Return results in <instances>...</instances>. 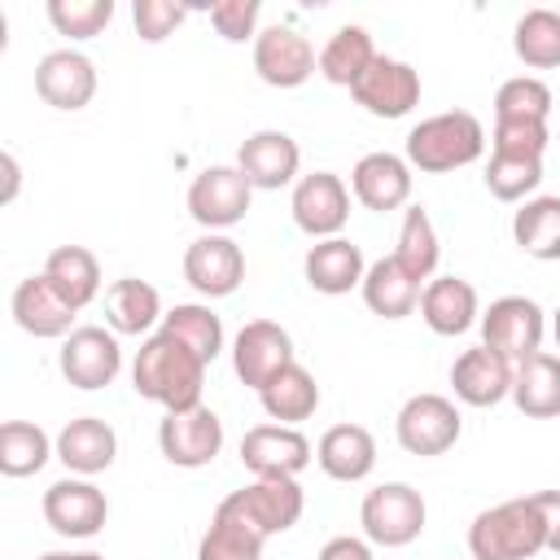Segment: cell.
I'll return each mask as SVG.
<instances>
[{
	"label": "cell",
	"instance_id": "obj_23",
	"mask_svg": "<svg viewBox=\"0 0 560 560\" xmlns=\"http://www.w3.org/2000/svg\"><path fill=\"white\" fill-rule=\"evenodd\" d=\"M420 319L438 332V337H459L468 332L481 311H477V289L459 276H433L420 289Z\"/></svg>",
	"mask_w": 560,
	"mask_h": 560
},
{
	"label": "cell",
	"instance_id": "obj_43",
	"mask_svg": "<svg viewBox=\"0 0 560 560\" xmlns=\"http://www.w3.org/2000/svg\"><path fill=\"white\" fill-rule=\"evenodd\" d=\"M188 18L184 4H171V0H136L131 4V22H136V35L144 44H162L166 35H175V26Z\"/></svg>",
	"mask_w": 560,
	"mask_h": 560
},
{
	"label": "cell",
	"instance_id": "obj_30",
	"mask_svg": "<svg viewBox=\"0 0 560 560\" xmlns=\"http://www.w3.org/2000/svg\"><path fill=\"white\" fill-rule=\"evenodd\" d=\"M359 289H363L368 311L381 315V319H402V315H411L420 306V284L394 262V254L389 258H376L368 267V276H363Z\"/></svg>",
	"mask_w": 560,
	"mask_h": 560
},
{
	"label": "cell",
	"instance_id": "obj_36",
	"mask_svg": "<svg viewBox=\"0 0 560 560\" xmlns=\"http://www.w3.org/2000/svg\"><path fill=\"white\" fill-rule=\"evenodd\" d=\"M48 455H57V442H48V433L31 420H4L0 424V472L4 477H31L48 464Z\"/></svg>",
	"mask_w": 560,
	"mask_h": 560
},
{
	"label": "cell",
	"instance_id": "obj_31",
	"mask_svg": "<svg viewBox=\"0 0 560 560\" xmlns=\"http://www.w3.org/2000/svg\"><path fill=\"white\" fill-rule=\"evenodd\" d=\"M258 398H262V411H267L276 424H302V420L315 416V407H319V385H315V376H311L302 363H289L280 376H271V381L258 389Z\"/></svg>",
	"mask_w": 560,
	"mask_h": 560
},
{
	"label": "cell",
	"instance_id": "obj_41",
	"mask_svg": "<svg viewBox=\"0 0 560 560\" xmlns=\"http://www.w3.org/2000/svg\"><path fill=\"white\" fill-rule=\"evenodd\" d=\"M109 18H114V0H48V22L57 26V35L70 39L101 35Z\"/></svg>",
	"mask_w": 560,
	"mask_h": 560
},
{
	"label": "cell",
	"instance_id": "obj_6",
	"mask_svg": "<svg viewBox=\"0 0 560 560\" xmlns=\"http://www.w3.org/2000/svg\"><path fill=\"white\" fill-rule=\"evenodd\" d=\"M223 503H228L245 525H254L262 538L293 529V525L302 521V508H306L298 477H254L249 486L232 490Z\"/></svg>",
	"mask_w": 560,
	"mask_h": 560
},
{
	"label": "cell",
	"instance_id": "obj_29",
	"mask_svg": "<svg viewBox=\"0 0 560 560\" xmlns=\"http://www.w3.org/2000/svg\"><path fill=\"white\" fill-rule=\"evenodd\" d=\"M44 276H48V284H52L74 311H83V306L101 293V262H96V254L83 249V245H57V249L48 254V262H44Z\"/></svg>",
	"mask_w": 560,
	"mask_h": 560
},
{
	"label": "cell",
	"instance_id": "obj_21",
	"mask_svg": "<svg viewBox=\"0 0 560 560\" xmlns=\"http://www.w3.org/2000/svg\"><path fill=\"white\" fill-rule=\"evenodd\" d=\"M350 188L359 197V206L385 214V210H402L411 201V166L398 153H363L350 171Z\"/></svg>",
	"mask_w": 560,
	"mask_h": 560
},
{
	"label": "cell",
	"instance_id": "obj_8",
	"mask_svg": "<svg viewBox=\"0 0 560 560\" xmlns=\"http://www.w3.org/2000/svg\"><path fill=\"white\" fill-rule=\"evenodd\" d=\"M249 179L241 175V166H206L192 184H188V214L201 228H232L249 214Z\"/></svg>",
	"mask_w": 560,
	"mask_h": 560
},
{
	"label": "cell",
	"instance_id": "obj_49",
	"mask_svg": "<svg viewBox=\"0 0 560 560\" xmlns=\"http://www.w3.org/2000/svg\"><path fill=\"white\" fill-rule=\"evenodd\" d=\"M551 332H556V346H560V311H556V319H551Z\"/></svg>",
	"mask_w": 560,
	"mask_h": 560
},
{
	"label": "cell",
	"instance_id": "obj_7",
	"mask_svg": "<svg viewBox=\"0 0 560 560\" xmlns=\"http://www.w3.org/2000/svg\"><path fill=\"white\" fill-rule=\"evenodd\" d=\"M394 433H398V446L407 455H446L459 433H464V420H459V407L442 394H416L402 402L398 420H394Z\"/></svg>",
	"mask_w": 560,
	"mask_h": 560
},
{
	"label": "cell",
	"instance_id": "obj_34",
	"mask_svg": "<svg viewBox=\"0 0 560 560\" xmlns=\"http://www.w3.org/2000/svg\"><path fill=\"white\" fill-rule=\"evenodd\" d=\"M512 236L529 258L556 262L560 258V197H529L512 219Z\"/></svg>",
	"mask_w": 560,
	"mask_h": 560
},
{
	"label": "cell",
	"instance_id": "obj_9",
	"mask_svg": "<svg viewBox=\"0 0 560 560\" xmlns=\"http://www.w3.org/2000/svg\"><path fill=\"white\" fill-rule=\"evenodd\" d=\"M44 521L61 538H92L109 521V499L83 477H61L44 490Z\"/></svg>",
	"mask_w": 560,
	"mask_h": 560
},
{
	"label": "cell",
	"instance_id": "obj_48",
	"mask_svg": "<svg viewBox=\"0 0 560 560\" xmlns=\"http://www.w3.org/2000/svg\"><path fill=\"white\" fill-rule=\"evenodd\" d=\"M39 560H105V556H96V551H48Z\"/></svg>",
	"mask_w": 560,
	"mask_h": 560
},
{
	"label": "cell",
	"instance_id": "obj_3",
	"mask_svg": "<svg viewBox=\"0 0 560 560\" xmlns=\"http://www.w3.org/2000/svg\"><path fill=\"white\" fill-rule=\"evenodd\" d=\"M486 149V127L468 109H446L407 131V166L424 175H446L477 162Z\"/></svg>",
	"mask_w": 560,
	"mask_h": 560
},
{
	"label": "cell",
	"instance_id": "obj_27",
	"mask_svg": "<svg viewBox=\"0 0 560 560\" xmlns=\"http://www.w3.org/2000/svg\"><path fill=\"white\" fill-rule=\"evenodd\" d=\"M512 402L529 416V420H551L560 416V354H529L516 363L512 376Z\"/></svg>",
	"mask_w": 560,
	"mask_h": 560
},
{
	"label": "cell",
	"instance_id": "obj_24",
	"mask_svg": "<svg viewBox=\"0 0 560 560\" xmlns=\"http://www.w3.org/2000/svg\"><path fill=\"white\" fill-rule=\"evenodd\" d=\"M302 271H306V284H311L315 293L337 298V293H350L354 284H363L368 262H363V249H359L354 241L328 236V241H315V245L306 249Z\"/></svg>",
	"mask_w": 560,
	"mask_h": 560
},
{
	"label": "cell",
	"instance_id": "obj_35",
	"mask_svg": "<svg viewBox=\"0 0 560 560\" xmlns=\"http://www.w3.org/2000/svg\"><path fill=\"white\" fill-rule=\"evenodd\" d=\"M438 232H433V219L424 206H407L402 210V228H398V249H394V262L420 284V280H433L438 271Z\"/></svg>",
	"mask_w": 560,
	"mask_h": 560
},
{
	"label": "cell",
	"instance_id": "obj_13",
	"mask_svg": "<svg viewBox=\"0 0 560 560\" xmlns=\"http://www.w3.org/2000/svg\"><path fill=\"white\" fill-rule=\"evenodd\" d=\"M254 70L271 88H302L319 70V57L293 26H267L254 35Z\"/></svg>",
	"mask_w": 560,
	"mask_h": 560
},
{
	"label": "cell",
	"instance_id": "obj_32",
	"mask_svg": "<svg viewBox=\"0 0 560 560\" xmlns=\"http://www.w3.org/2000/svg\"><path fill=\"white\" fill-rule=\"evenodd\" d=\"M376 57L381 52L372 48V35L363 26H337L328 35V44L319 48V74L337 88H354Z\"/></svg>",
	"mask_w": 560,
	"mask_h": 560
},
{
	"label": "cell",
	"instance_id": "obj_25",
	"mask_svg": "<svg viewBox=\"0 0 560 560\" xmlns=\"http://www.w3.org/2000/svg\"><path fill=\"white\" fill-rule=\"evenodd\" d=\"M118 455V438L114 429L101 420V416H79V420H66V429L57 433V459L79 472V477H96L114 464Z\"/></svg>",
	"mask_w": 560,
	"mask_h": 560
},
{
	"label": "cell",
	"instance_id": "obj_39",
	"mask_svg": "<svg viewBox=\"0 0 560 560\" xmlns=\"http://www.w3.org/2000/svg\"><path fill=\"white\" fill-rule=\"evenodd\" d=\"M542 184V158H516V153H490L486 188L499 201H525Z\"/></svg>",
	"mask_w": 560,
	"mask_h": 560
},
{
	"label": "cell",
	"instance_id": "obj_46",
	"mask_svg": "<svg viewBox=\"0 0 560 560\" xmlns=\"http://www.w3.org/2000/svg\"><path fill=\"white\" fill-rule=\"evenodd\" d=\"M319 560H372V547H368L363 538L341 534V538H328V542H324Z\"/></svg>",
	"mask_w": 560,
	"mask_h": 560
},
{
	"label": "cell",
	"instance_id": "obj_38",
	"mask_svg": "<svg viewBox=\"0 0 560 560\" xmlns=\"http://www.w3.org/2000/svg\"><path fill=\"white\" fill-rule=\"evenodd\" d=\"M512 48L529 70L560 66V9H529L512 31Z\"/></svg>",
	"mask_w": 560,
	"mask_h": 560
},
{
	"label": "cell",
	"instance_id": "obj_17",
	"mask_svg": "<svg viewBox=\"0 0 560 560\" xmlns=\"http://www.w3.org/2000/svg\"><path fill=\"white\" fill-rule=\"evenodd\" d=\"M241 464L254 477H298L311 464V442L293 424H254L241 438Z\"/></svg>",
	"mask_w": 560,
	"mask_h": 560
},
{
	"label": "cell",
	"instance_id": "obj_10",
	"mask_svg": "<svg viewBox=\"0 0 560 560\" xmlns=\"http://www.w3.org/2000/svg\"><path fill=\"white\" fill-rule=\"evenodd\" d=\"M293 223L315 236V241H328L346 228L350 219V188L341 184V175L332 171H315V175H302L293 184Z\"/></svg>",
	"mask_w": 560,
	"mask_h": 560
},
{
	"label": "cell",
	"instance_id": "obj_19",
	"mask_svg": "<svg viewBox=\"0 0 560 560\" xmlns=\"http://www.w3.org/2000/svg\"><path fill=\"white\" fill-rule=\"evenodd\" d=\"M512 376H516V363H508L490 346H472L451 363L455 398L468 407H494V402L512 398Z\"/></svg>",
	"mask_w": 560,
	"mask_h": 560
},
{
	"label": "cell",
	"instance_id": "obj_12",
	"mask_svg": "<svg viewBox=\"0 0 560 560\" xmlns=\"http://www.w3.org/2000/svg\"><path fill=\"white\" fill-rule=\"evenodd\" d=\"M118 372H122L118 332H105L96 324H83V328H74L61 341V376L74 389H105Z\"/></svg>",
	"mask_w": 560,
	"mask_h": 560
},
{
	"label": "cell",
	"instance_id": "obj_44",
	"mask_svg": "<svg viewBox=\"0 0 560 560\" xmlns=\"http://www.w3.org/2000/svg\"><path fill=\"white\" fill-rule=\"evenodd\" d=\"M210 22L228 44H245L258 26V0H219L210 4Z\"/></svg>",
	"mask_w": 560,
	"mask_h": 560
},
{
	"label": "cell",
	"instance_id": "obj_28",
	"mask_svg": "<svg viewBox=\"0 0 560 560\" xmlns=\"http://www.w3.org/2000/svg\"><path fill=\"white\" fill-rule=\"evenodd\" d=\"M105 319H109L114 332L140 337L162 319V298H158V289L149 280L122 276V280H114L105 289Z\"/></svg>",
	"mask_w": 560,
	"mask_h": 560
},
{
	"label": "cell",
	"instance_id": "obj_42",
	"mask_svg": "<svg viewBox=\"0 0 560 560\" xmlns=\"http://www.w3.org/2000/svg\"><path fill=\"white\" fill-rule=\"evenodd\" d=\"M547 122L534 118H494L490 153H516V158H542L547 153Z\"/></svg>",
	"mask_w": 560,
	"mask_h": 560
},
{
	"label": "cell",
	"instance_id": "obj_47",
	"mask_svg": "<svg viewBox=\"0 0 560 560\" xmlns=\"http://www.w3.org/2000/svg\"><path fill=\"white\" fill-rule=\"evenodd\" d=\"M4 201H13V192H18V162H13V153H4Z\"/></svg>",
	"mask_w": 560,
	"mask_h": 560
},
{
	"label": "cell",
	"instance_id": "obj_1",
	"mask_svg": "<svg viewBox=\"0 0 560 560\" xmlns=\"http://www.w3.org/2000/svg\"><path fill=\"white\" fill-rule=\"evenodd\" d=\"M131 385L140 398L166 407V416L175 411H192L201 407V385H206V359H197L184 341H175L171 332H153L136 363H131Z\"/></svg>",
	"mask_w": 560,
	"mask_h": 560
},
{
	"label": "cell",
	"instance_id": "obj_4",
	"mask_svg": "<svg viewBox=\"0 0 560 560\" xmlns=\"http://www.w3.org/2000/svg\"><path fill=\"white\" fill-rule=\"evenodd\" d=\"M424 499L416 486L407 481H385L376 490L363 494V508H359V521H363V534L376 542V547H407L420 538L424 529Z\"/></svg>",
	"mask_w": 560,
	"mask_h": 560
},
{
	"label": "cell",
	"instance_id": "obj_45",
	"mask_svg": "<svg viewBox=\"0 0 560 560\" xmlns=\"http://www.w3.org/2000/svg\"><path fill=\"white\" fill-rule=\"evenodd\" d=\"M534 503H538L542 525H547V551L560 556V490H538Z\"/></svg>",
	"mask_w": 560,
	"mask_h": 560
},
{
	"label": "cell",
	"instance_id": "obj_22",
	"mask_svg": "<svg viewBox=\"0 0 560 560\" xmlns=\"http://www.w3.org/2000/svg\"><path fill=\"white\" fill-rule=\"evenodd\" d=\"M13 319H18V328L22 332H31V337H70L74 328V306L48 284V276L39 271V276H26L18 289H13Z\"/></svg>",
	"mask_w": 560,
	"mask_h": 560
},
{
	"label": "cell",
	"instance_id": "obj_15",
	"mask_svg": "<svg viewBox=\"0 0 560 560\" xmlns=\"http://www.w3.org/2000/svg\"><path fill=\"white\" fill-rule=\"evenodd\" d=\"M184 280L201 293V298H228L241 289L245 280V254L232 236L206 232L184 249Z\"/></svg>",
	"mask_w": 560,
	"mask_h": 560
},
{
	"label": "cell",
	"instance_id": "obj_37",
	"mask_svg": "<svg viewBox=\"0 0 560 560\" xmlns=\"http://www.w3.org/2000/svg\"><path fill=\"white\" fill-rule=\"evenodd\" d=\"M162 332H171L175 341H184V346H188L197 359H206V363H214L219 350H223V319H219L210 306H201V302L171 306V311L162 315Z\"/></svg>",
	"mask_w": 560,
	"mask_h": 560
},
{
	"label": "cell",
	"instance_id": "obj_33",
	"mask_svg": "<svg viewBox=\"0 0 560 560\" xmlns=\"http://www.w3.org/2000/svg\"><path fill=\"white\" fill-rule=\"evenodd\" d=\"M262 534L254 525H245L228 503L214 508L210 529L197 542V560H262Z\"/></svg>",
	"mask_w": 560,
	"mask_h": 560
},
{
	"label": "cell",
	"instance_id": "obj_16",
	"mask_svg": "<svg viewBox=\"0 0 560 560\" xmlns=\"http://www.w3.org/2000/svg\"><path fill=\"white\" fill-rule=\"evenodd\" d=\"M158 446L175 468H201L223 451V420L210 407L175 411L158 424Z\"/></svg>",
	"mask_w": 560,
	"mask_h": 560
},
{
	"label": "cell",
	"instance_id": "obj_5",
	"mask_svg": "<svg viewBox=\"0 0 560 560\" xmlns=\"http://www.w3.org/2000/svg\"><path fill=\"white\" fill-rule=\"evenodd\" d=\"M477 324H481V346H490L508 363H521V359H529V354L542 350L547 319H542V306L534 298H521V293L494 298L490 311Z\"/></svg>",
	"mask_w": 560,
	"mask_h": 560
},
{
	"label": "cell",
	"instance_id": "obj_2",
	"mask_svg": "<svg viewBox=\"0 0 560 560\" xmlns=\"http://www.w3.org/2000/svg\"><path fill=\"white\" fill-rule=\"evenodd\" d=\"M468 551L472 560H534L538 551H547V525L534 494L503 499L477 512L468 525Z\"/></svg>",
	"mask_w": 560,
	"mask_h": 560
},
{
	"label": "cell",
	"instance_id": "obj_40",
	"mask_svg": "<svg viewBox=\"0 0 560 560\" xmlns=\"http://www.w3.org/2000/svg\"><path fill=\"white\" fill-rule=\"evenodd\" d=\"M551 114V88L534 74H516L494 92V118H534L547 122Z\"/></svg>",
	"mask_w": 560,
	"mask_h": 560
},
{
	"label": "cell",
	"instance_id": "obj_20",
	"mask_svg": "<svg viewBox=\"0 0 560 560\" xmlns=\"http://www.w3.org/2000/svg\"><path fill=\"white\" fill-rule=\"evenodd\" d=\"M236 166H241V175L249 179V188L276 192V188H284V184L298 179L302 149H298V140H293L289 131H254V136L241 144Z\"/></svg>",
	"mask_w": 560,
	"mask_h": 560
},
{
	"label": "cell",
	"instance_id": "obj_11",
	"mask_svg": "<svg viewBox=\"0 0 560 560\" xmlns=\"http://www.w3.org/2000/svg\"><path fill=\"white\" fill-rule=\"evenodd\" d=\"M289 363H298L293 359V337L271 319H249L232 341V368H236L241 385H249V389H262Z\"/></svg>",
	"mask_w": 560,
	"mask_h": 560
},
{
	"label": "cell",
	"instance_id": "obj_26",
	"mask_svg": "<svg viewBox=\"0 0 560 560\" xmlns=\"http://www.w3.org/2000/svg\"><path fill=\"white\" fill-rule=\"evenodd\" d=\"M315 459L332 481H363L376 468V438L363 424H332L324 429Z\"/></svg>",
	"mask_w": 560,
	"mask_h": 560
},
{
	"label": "cell",
	"instance_id": "obj_18",
	"mask_svg": "<svg viewBox=\"0 0 560 560\" xmlns=\"http://www.w3.org/2000/svg\"><path fill=\"white\" fill-rule=\"evenodd\" d=\"M35 92L44 105L52 109H83L92 96H96V66L74 52V48H57L48 57H39L35 66Z\"/></svg>",
	"mask_w": 560,
	"mask_h": 560
},
{
	"label": "cell",
	"instance_id": "obj_14",
	"mask_svg": "<svg viewBox=\"0 0 560 560\" xmlns=\"http://www.w3.org/2000/svg\"><path fill=\"white\" fill-rule=\"evenodd\" d=\"M350 96L372 114V118H407L420 105V70L394 57H376L363 79L350 88Z\"/></svg>",
	"mask_w": 560,
	"mask_h": 560
}]
</instances>
